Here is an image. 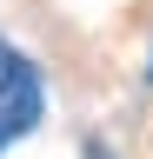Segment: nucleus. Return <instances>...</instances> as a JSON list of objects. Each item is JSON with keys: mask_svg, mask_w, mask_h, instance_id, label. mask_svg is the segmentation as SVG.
Returning <instances> with one entry per match:
<instances>
[{"mask_svg": "<svg viewBox=\"0 0 153 159\" xmlns=\"http://www.w3.org/2000/svg\"><path fill=\"white\" fill-rule=\"evenodd\" d=\"M87 159H107V146H87Z\"/></svg>", "mask_w": 153, "mask_h": 159, "instance_id": "obj_3", "label": "nucleus"}, {"mask_svg": "<svg viewBox=\"0 0 153 159\" xmlns=\"http://www.w3.org/2000/svg\"><path fill=\"white\" fill-rule=\"evenodd\" d=\"M13 60H20V53H13V47H7V40H0V80H7V73H13Z\"/></svg>", "mask_w": 153, "mask_h": 159, "instance_id": "obj_2", "label": "nucleus"}, {"mask_svg": "<svg viewBox=\"0 0 153 159\" xmlns=\"http://www.w3.org/2000/svg\"><path fill=\"white\" fill-rule=\"evenodd\" d=\"M40 106H47V93H40V66H33V60H13V73L0 80V152H7L13 139L33 133Z\"/></svg>", "mask_w": 153, "mask_h": 159, "instance_id": "obj_1", "label": "nucleus"}, {"mask_svg": "<svg viewBox=\"0 0 153 159\" xmlns=\"http://www.w3.org/2000/svg\"><path fill=\"white\" fill-rule=\"evenodd\" d=\"M146 73H153V66H146Z\"/></svg>", "mask_w": 153, "mask_h": 159, "instance_id": "obj_4", "label": "nucleus"}]
</instances>
